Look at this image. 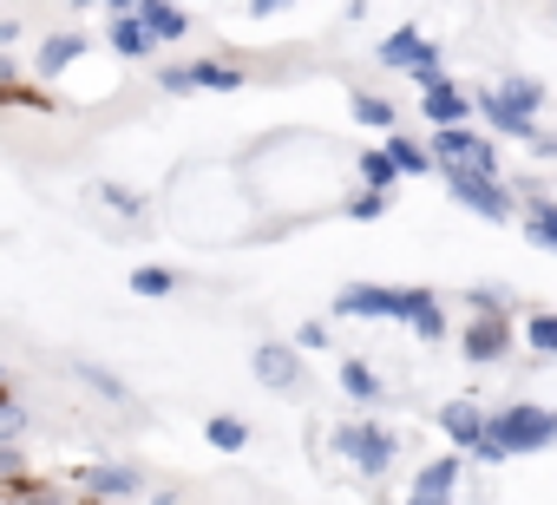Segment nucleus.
Returning <instances> with one entry per match:
<instances>
[{
	"instance_id": "obj_23",
	"label": "nucleus",
	"mask_w": 557,
	"mask_h": 505,
	"mask_svg": "<svg viewBox=\"0 0 557 505\" xmlns=\"http://www.w3.org/2000/svg\"><path fill=\"white\" fill-rule=\"evenodd\" d=\"M132 290H138V296H171V290H177V276H171V270H138V276H132Z\"/></svg>"
},
{
	"instance_id": "obj_13",
	"label": "nucleus",
	"mask_w": 557,
	"mask_h": 505,
	"mask_svg": "<svg viewBox=\"0 0 557 505\" xmlns=\"http://www.w3.org/2000/svg\"><path fill=\"white\" fill-rule=\"evenodd\" d=\"M138 21H145V34H151V40H184V27H190L177 8H158V0H145Z\"/></svg>"
},
{
	"instance_id": "obj_26",
	"label": "nucleus",
	"mask_w": 557,
	"mask_h": 505,
	"mask_svg": "<svg viewBox=\"0 0 557 505\" xmlns=\"http://www.w3.org/2000/svg\"><path fill=\"white\" fill-rule=\"evenodd\" d=\"M355 112H361L368 125H387V132H394V106H387V99H368V93H361V99H355Z\"/></svg>"
},
{
	"instance_id": "obj_18",
	"label": "nucleus",
	"mask_w": 557,
	"mask_h": 505,
	"mask_svg": "<svg viewBox=\"0 0 557 505\" xmlns=\"http://www.w3.org/2000/svg\"><path fill=\"white\" fill-rule=\"evenodd\" d=\"M498 99H505L511 112H524V119H531V112L544 106V86H531V79H505V86H498Z\"/></svg>"
},
{
	"instance_id": "obj_6",
	"label": "nucleus",
	"mask_w": 557,
	"mask_h": 505,
	"mask_svg": "<svg viewBox=\"0 0 557 505\" xmlns=\"http://www.w3.org/2000/svg\"><path fill=\"white\" fill-rule=\"evenodd\" d=\"M381 60L400 66V73H420V79H440V47H433L426 34H394V40L381 47Z\"/></svg>"
},
{
	"instance_id": "obj_10",
	"label": "nucleus",
	"mask_w": 557,
	"mask_h": 505,
	"mask_svg": "<svg viewBox=\"0 0 557 505\" xmlns=\"http://www.w3.org/2000/svg\"><path fill=\"white\" fill-rule=\"evenodd\" d=\"M440 427H446V433H453L459 446H479L492 420H485V414H479L472 401H446V407H440Z\"/></svg>"
},
{
	"instance_id": "obj_17",
	"label": "nucleus",
	"mask_w": 557,
	"mask_h": 505,
	"mask_svg": "<svg viewBox=\"0 0 557 505\" xmlns=\"http://www.w3.org/2000/svg\"><path fill=\"white\" fill-rule=\"evenodd\" d=\"M79 47H86L79 34H53V40L40 47V73H60V66H73V60H79Z\"/></svg>"
},
{
	"instance_id": "obj_3",
	"label": "nucleus",
	"mask_w": 557,
	"mask_h": 505,
	"mask_svg": "<svg viewBox=\"0 0 557 505\" xmlns=\"http://www.w3.org/2000/svg\"><path fill=\"white\" fill-rule=\"evenodd\" d=\"M440 158V171H453V177H492L498 171V151L485 145V138H472V132H440V145H433Z\"/></svg>"
},
{
	"instance_id": "obj_15",
	"label": "nucleus",
	"mask_w": 557,
	"mask_h": 505,
	"mask_svg": "<svg viewBox=\"0 0 557 505\" xmlns=\"http://www.w3.org/2000/svg\"><path fill=\"white\" fill-rule=\"evenodd\" d=\"M453 485H459V459H433V466H420V485H413V492L453 498Z\"/></svg>"
},
{
	"instance_id": "obj_9",
	"label": "nucleus",
	"mask_w": 557,
	"mask_h": 505,
	"mask_svg": "<svg viewBox=\"0 0 557 505\" xmlns=\"http://www.w3.org/2000/svg\"><path fill=\"white\" fill-rule=\"evenodd\" d=\"M112 47H119L125 60L151 53V34H145V21H138V8H132V0H119V8H112Z\"/></svg>"
},
{
	"instance_id": "obj_24",
	"label": "nucleus",
	"mask_w": 557,
	"mask_h": 505,
	"mask_svg": "<svg viewBox=\"0 0 557 505\" xmlns=\"http://www.w3.org/2000/svg\"><path fill=\"white\" fill-rule=\"evenodd\" d=\"M342 381H348V394H361V401H374V394H381V381H374L361 361H342Z\"/></svg>"
},
{
	"instance_id": "obj_28",
	"label": "nucleus",
	"mask_w": 557,
	"mask_h": 505,
	"mask_svg": "<svg viewBox=\"0 0 557 505\" xmlns=\"http://www.w3.org/2000/svg\"><path fill=\"white\" fill-rule=\"evenodd\" d=\"M407 505H453V498H433V492H413Z\"/></svg>"
},
{
	"instance_id": "obj_14",
	"label": "nucleus",
	"mask_w": 557,
	"mask_h": 505,
	"mask_svg": "<svg viewBox=\"0 0 557 505\" xmlns=\"http://www.w3.org/2000/svg\"><path fill=\"white\" fill-rule=\"evenodd\" d=\"M479 106H485V119H492V125H498L505 138H537V132H531V119H524V112H511V106L498 99V86H492V93H485Z\"/></svg>"
},
{
	"instance_id": "obj_11",
	"label": "nucleus",
	"mask_w": 557,
	"mask_h": 505,
	"mask_svg": "<svg viewBox=\"0 0 557 505\" xmlns=\"http://www.w3.org/2000/svg\"><path fill=\"white\" fill-rule=\"evenodd\" d=\"M256 381H262V387H296L302 368H296L289 348H256Z\"/></svg>"
},
{
	"instance_id": "obj_22",
	"label": "nucleus",
	"mask_w": 557,
	"mask_h": 505,
	"mask_svg": "<svg viewBox=\"0 0 557 505\" xmlns=\"http://www.w3.org/2000/svg\"><path fill=\"white\" fill-rule=\"evenodd\" d=\"M361 171H368V184H374V190H387V184H394V177H400V171H394V158H387V151H368V158H361Z\"/></svg>"
},
{
	"instance_id": "obj_19",
	"label": "nucleus",
	"mask_w": 557,
	"mask_h": 505,
	"mask_svg": "<svg viewBox=\"0 0 557 505\" xmlns=\"http://www.w3.org/2000/svg\"><path fill=\"white\" fill-rule=\"evenodd\" d=\"M203 433H210V446H216V453H243V446H249V427H243V420H223V414H216Z\"/></svg>"
},
{
	"instance_id": "obj_4",
	"label": "nucleus",
	"mask_w": 557,
	"mask_h": 505,
	"mask_svg": "<svg viewBox=\"0 0 557 505\" xmlns=\"http://www.w3.org/2000/svg\"><path fill=\"white\" fill-rule=\"evenodd\" d=\"M335 446L361 466V472H387L394 466V440L381 433V427H368V420H355V427H335Z\"/></svg>"
},
{
	"instance_id": "obj_21",
	"label": "nucleus",
	"mask_w": 557,
	"mask_h": 505,
	"mask_svg": "<svg viewBox=\"0 0 557 505\" xmlns=\"http://www.w3.org/2000/svg\"><path fill=\"white\" fill-rule=\"evenodd\" d=\"M524 230H531V243H544V249H557V210H550V204H537Z\"/></svg>"
},
{
	"instance_id": "obj_2",
	"label": "nucleus",
	"mask_w": 557,
	"mask_h": 505,
	"mask_svg": "<svg viewBox=\"0 0 557 505\" xmlns=\"http://www.w3.org/2000/svg\"><path fill=\"white\" fill-rule=\"evenodd\" d=\"M557 440V414L550 407H505V414H492V427H485V440L472 446L479 459H505V453H537V446H550Z\"/></svg>"
},
{
	"instance_id": "obj_20",
	"label": "nucleus",
	"mask_w": 557,
	"mask_h": 505,
	"mask_svg": "<svg viewBox=\"0 0 557 505\" xmlns=\"http://www.w3.org/2000/svg\"><path fill=\"white\" fill-rule=\"evenodd\" d=\"M387 158H394V171H407V177H420V171H433V158H426L420 145H407L400 132H394V145H387Z\"/></svg>"
},
{
	"instance_id": "obj_12",
	"label": "nucleus",
	"mask_w": 557,
	"mask_h": 505,
	"mask_svg": "<svg viewBox=\"0 0 557 505\" xmlns=\"http://www.w3.org/2000/svg\"><path fill=\"white\" fill-rule=\"evenodd\" d=\"M466 355H472V361H498V355H505V322H498L492 309L466 329Z\"/></svg>"
},
{
	"instance_id": "obj_1",
	"label": "nucleus",
	"mask_w": 557,
	"mask_h": 505,
	"mask_svg": "<svg viewBox=\"0 0 557 505\" xmlns=\"http://www.w3.org/2000/svg\"><path fill=\"white\" fill-rule=\"evenodd\" d=\"M342 316H387V322H413V335H426V342H440L446 335V316H440V303H433V290H374V283H355V290H342V303H335Z\"/></svg>"
},
{
	"instance_id": "obj_8",
	"label": "nucleus",
	"mask_w": 557,
	"mask_h": 505,
	"mask_svg": "<svg viewBox=\"0 0 557 505\" xmlns=\"http://www.w3.org/2000/svg\"><path fill=\"white\" fill-rule=\"evenodd\" d=\"M426 119L440 125V132H459V119H466V93L453 86V79H426Z\"/></svg>"
},
{
	"instance_id": "obj_5",
	"label": "nucleus",
	"mask_w": 557,
	"mask_h": 505,
	"mask_svg": "<svg viewBox=\"0 0 557 505\" xmlns=\"http://www.w3.org/2000/svg\"><path fill=\"white\" fill-rule=\"evenodd\" d=\"M446 190H453L472 217H485V223H505V217H511V197H505L498 177H453V171H446Z\"/></svg>"
},
{
	"instance_id": "obj_25",
	"label": "nucleus",
	"mask_w": 557,
	"mask_h": 505,
	"mask_svg": "<svg viewBox=\"0 0 557 505\" xmlns=\"http://www.w3.org/2000/svg\"><path fill=\"white\" fill-rule=\"evenodd\" d=\"M531 348L537 355H557V316H531Z\"/></svg>"
},
{
	"instance_id": "obj_7",
	"label": "nucleus",
	"mask_w": 557,
	"mask_h": 505,
	"mask_svg": "<svg viewBox=\"0 0 557 505\" xmlns=\"http://www.w3.org/2000/svg\"><path fill=\"white\" fill-rule=\"evenodd\" d=\"M164 86H171V93H190V86L236 93V86H243V73H236V66H171V73H164Z\"/></svg>"
},
{
	"instance_id": "obj_27",
	"label": "nucleus",
	"mask_w": 557,
	"mask_h": 505,
	"mask_svg": "<svg viewBox=\"0 0 557 505\" xmlns=\"http://www.w3.org/2000/svg\"><path fill=\"white\" fill-rule=\"evenodd\" d=\"M381 210H387V197H381V190H361V197L348 204V217H361V223H368V217H381Z\"/></svg>"
},
{
	"instance_id": "obj_16",
	"label": "nucleus",
	"mask_w": 557,
	"mask_h": 505,
	"mask_svg": "<svg viewBox=\"0 0 557 505\" xmlns=\"http://www.w3.org/2000/svg\"><path fill=\"white\" fill-rule=\"evenodd\" d=\"M79 479H86L92 492H138V472H132V466H86Z\"/></svg>"
}]
</instances>
